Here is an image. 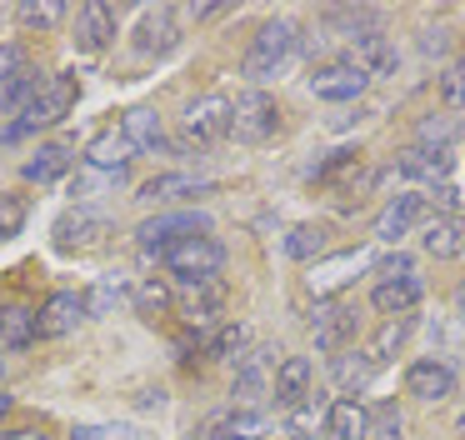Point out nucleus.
Segmentation results:
<instances>
[{"label": "nucleus", "instance_id": "obj_39", "mask_svg": "<svg viewBox=\"0 0 465 440\" xmlns=\"http://www.w3.org/2000/svg\"><path fill=\"white\" fill-rule=\"evenodd\" d=\"M25 75V50L21 45H0V90L11 85V80Z\"/></svg>", "mask_w": 465, "mask_h": 440}, {"label": "nucleus", "instance_id": "obj_45", "mask_svg": "<svg viewBox=\"0 0 465 440\" xmlns=\"http://www.w3.org/2000/svg\"><path fill=\"white\" fill-rule=\"evenodd\" d=\"M11 405H15V400H11V395H0V420L11 415Z\"/></svg>", "mask_w": 465, "mask_h": 440}, {"label": "nucleus", "instance_id": "obj_35", "mask_svg": "<svg viewBox=\"0 0 465 440\" xmlns=\"http://www.w3.org/2000/svg\"><path fill=\"white\" fill-rule=\"evenodd\" d=\"M115 185H125V175L121 170H95V165H85L81 175H75V200H91L95 190H115Z\"/></svg>", "mask_w": 465, "mask_h": 440}, {"label": "nucleus", "instance_id": "obj_47", "mask_svg": "<svg viewBox=\"0 0 465 440\" xmlns=\"http://www.w3.org/2000/svg\"><path fill=\"white\" fill-rule=\"evenodd\" d=\"M255 440H281V435H255Z\"/></svg>", "mask_w": 465, "mask_h": 440}, {"label": "nucleus", "instance_id": "obj_13", "mask_svg": "<svg viewBox=\"0 0 465 440\" xmlns=\"http://www.w3.org/2000/svg\"><path fill=\"white\" fill-rule=\"evenodd\" d=\"M351 60L355 70H361L365 80H385V75H395V65H401V55H395V40L385 35V30H361V35H351Z\"/></svg>", "mask_w": 465, "mask_h": 440}, {"label": "nucleus", "instance_id": "obj_24", "mask_svg": "<svg viewBox=\"0 0 465 440\" xmlns=\"http://www.w3.org/2000/svg\"><path fill=\"white\" fill-rule=\"evenodd\" d=\"M121 130H125V140H131L135 155H151V150L165 145V125H161V115H155L151 105H131L121 115Z\"/></svg>", "mask_w": 465, "mask_h": 440}, {"label": "nucleus", "instance_id": "obj_14", "mask_svg": "<svg viewBox=\"0 0 465 440\" xmlns=\"http://www.w3.org/2000/svg\"><path fill=\"white\" fill-rule=\"evenodd\" d=\"M371 80L351 65V60H325V65L311 70V95L315 100H335V105H351V100L365 95Z\"/></svg>", "mask_w": 465, "mask_h": 440}, {"label": "nucleus", "instance_id": "obj_7", "mask_svg": "<svg viewBox=\"0 0 465 440\" xmlns=\"http://www.w3.org/2000/svg\"><path fill=\"white\" fill-rule=\"evenodd\" d=\"M395 170H401L405 180H420V185H430L440 205H455V200H460V195H455V185H450V170H455V155H450V150L411 145V150H401Z\"/></svg>", "mask_w": 465, "mask_h": 440}, {"label": "nucleus", "instance_id": "obj_17", "mask_svg": "<svg viewBox=\"0 0 465 440\" xmlns=\"http://www.w3.org/2000/svg\"><path fill=\"white\" fill-rule=\"evenodd\" d=\"M81 320H85V295H75V290H55V295H45V305L35 310V335L61 340V335H71Z\"/></svg>", "mask_w": 465, "mask_h": 440}, {"label": "nucleus", "instance_id": "obj_40", "mask_svg": "<svg viewBox=\"0 0 465 440\" xmlns=\"http://www.w3.org/2000/svg\"><path fill=\"white\" fill-rule=\"evenodd\" d=\"M361 265H371V255H365V250H355V255H341V260L331 265V275L311 280V285H315V290H325V285H341V280H345V270H361Z\"/></svg>", "mask_w": 465, "mask_h": 440}, {"label": "nucleus", "instance_id": "obj_38", "mask_svg": "<svg viewBox=\"0 0 465 440\" xmlns=\"http://www.w3.org/2000/svg\"><path fill=\"white\" fill-rule=\"evenodd\" d=\"M450 140H455V120H445V115L420 120V145L425 150H450Z\"/></svg>", "mask_w": 465, "mask_h": 440}, {"label": "nucleus", "instance_id": "obj_20", "mask_svg": "<svg viewBox=\"0 0 465 440\" xmlns=\"http://www.w3.org/2000/svg\"><path fill=\"white\" fill-rule=\"evenodd\" d=\"M405 395L415 400H450L455 395V370L445 365V360H415L411 370H405Z\"/></svg>", "mask_w": 465, "mask_h": 440}, {"label": "nucleus", "instance_id": "obj_32", "mask_svg": "<svg viewBox=\"0 0 465 440\" xmlns=\"http://www.w3.org/2000/svg\"><path fill=\"white\" fill-rule=\"evenodd\" d=\"M325 250V225H295L291 235H285V255L291 260H311Z\"/></svg>", "mask_w": 465, "mask_h": 440}, {"label": "nucleus", "instance_id": "obj_10", "mask_svg": "<svg viewBox=\"0 0 465 440\" xmlns=\"http://www.w3.org/2000/svg\"><path fill=\"white\" fill-rule=\"evenodd\" d=\"M311 330H315V345L341 355V350H351L355 330H361V310H355L351 300H325V305H315Z\"/></svg>", "mask_w": 465, "mask_h": 440}, {"label": "nucleus", "instance_id": "obj_44", "mask_svg": "<svg viewBox=\"0 0 465 440\" xmlns=\"http://www.w3.org/2000/svg\"><path fill=\"white\" fill-rule=\"evenodd\" d=\"M0 440H45L35 425H25V430H0Z\"/></svg>", "mask_w": 465, "mask_h": 440}, {"label": "nucleus", "instance_id": "obj_46", "mask_svg": "<svg viewBox=\"0 0 465 440\" xmlns=\"http://www.w3.org/2000/svg\"><path fill=\"white\" fill-rule=\"evenodd\" d=\"M455 305H460V315H465V280H460V290H455Z\"/></svg>", "mask_w": 465, "mask_h": 440}, {"label": "nucleus", "instance_id": "obj_37", "mask_svg": "<svg viewBox=\"0 0 465 440\" xmlns=\"http://www.w3.org/2000/svg\"><path fill=\"white\" fill-rule=\"evenodd\" d=\"M440 100L450 110H465V55L450 60V65L440 70Z\"/></svg>", "mask_w": 465, "mask_h": 440}, {"label": "nucleus", "instance_id": "obj_21", "mask_svg": "<svg viewBox=\"0 0 465 440\" xmlns=\"http://www.w3.org/2000/svg\"><path fill=\"white\" fill-rule=\"evenodd\" d=\"M311 380H315L311 360H305V355H285L281 365H275L271 400H275V405H285V410H301L305 395H311Z\"/></svg>", "mask_w": 465, "mask_h": 440}, {"label": "nucleus", "instance_id": "obj_16", "mask_svg": "<svg viewBox=\"0 0 465 440\" xmlns=\"http://www.w3.org/2000/svg\"><path fill=\"white\" fill-rule=\"evenodd\" d=\"M420 250L435 260L465 255V215L460 210H430V220L420 225Z\"/></svg>", "mask_w": 465, "mask_h": 440}, {"label": "nucleus", "instance_id": "obj_9", "mask_svg": "<svg viewBox=\"0 0 465 440\" xmlns=\"http://www.w3.org/2000/svg\"><path fill=\"white\" fill-rule=\"evenodd\" d=\"M51 235H55V250H65V255H81V250H95V245H105V235H111V220L101 215V210H91V205H75V210H65L61 220L51 225Z\"/></svg>", "mask_w": 465, "mask_h": 440}, {"label": "nucleus", "instance_id": "obj_28", "mask_svg": "<svg viewBox=\"0 0 465 440\" xmlns=\"http://www.w3.org/2000/svg\"><path fill=\"white\" fill-rule=\"evenodd\" d=\"M25 345H35V310L0 305V355L25 350Z\"/></svg>", "mask_w": 465, "mask_h": 440}, {"label": "nucleus", "instance_id": "obj_12", "mask_svg": "<svg viewBox=\"0 0 465 440\" xmlns=\"http://www.w3.org/2000/svg\"><path fill=\"white\" fill-rule=\"evenodd\" d=\"M425 220H430V200H425L420 190H405V195H395L391 205L375 215V240L395 245V240H405L411 230H420Z\"/></svg>", "mask_w": 465, "mask_h": 440}, {"label": "nucleus", "instance_id": "obj_34", "mask_svg": "<svg viewBox=\"0 0 465 440\" xmlns=\"http://www.w3.org/2000/svg\"><path fill=\"white\" fill-rule=\"evenodd\" d=\"M245 340H251V330H245V325H221L211 335V345H205V355H211V360H235L245 350Z\"/></svg>", "mask_w": 465, "mask_h": 440}, {"label": "nucleus", "instance_id": "obj_15", "mask_svg": "<svg viewBox=\"0 0 465 440\" xmlns=\"http://www.w3.org/2000/svg\"><path fill=\"white\" fill-rule=\"evenodd\" d=\"M211 180L191 175V170H165V175H151L141 190H135V200L141 205H175V200H201L211 195Z\"/></svg>", "mask_w": 465, "mask_h": 440}, {"label": "nucleus", "instance_id": "obj_26", "mask_svg": "<svg viewBox=\"0 0 465 440\" xmlns=\"http://www.w3.org/2000/svg\"><path fill=\"white\" fill-rule=\"evenodd\" d=\"M265 430L261 410H225V415H211L201 425V440H255Z\"/></svg>", "mask_w": 465, "mask_h": 440}, {"label": "nucleus", "instance_id": "obj_43", "mask_svg": "<svg viewBox=\"0 0 465 440\" xmlns=\"http://www.w3.org/2000/svg\"><path fill=\"white\" fill-rule=\"evenodd\" d=\"M71 440H131L125 425H75Z\"/></svg>", "mask_w": 465, "mask_h": 440}, {"label": "nucleus", "instance_id": "obj_8", "mask_svg": "<svg viewBox=\"0 0 465 440\" xmlns=\"http://www.w3.org/2000/svg\"><path fill=\"white\" fill-rule=\"evenodd\" d=\"M175 40H181V10L175 5H145L135 15V30H131L135 55H171Z\"/></svg>", "mask_w": 465, "mask_h": 440}, {"label": "nucleus", "instance_id": "obj_18", "mask_svg": "<svg viewBox=\"0 0 465 440\" xmlns=\"http://www.w3.org/2000/svg\"><path fill=\"white\" fill-rule=\"evenodd\" d=\"M111 40H115V5L85 0V5L75 10V45H81L85 55H101Z\"/></svg>", "mask_w": 465, "mask_h": 440}, {"label": "nucleus", "instance_id": "obj_22", "mask_svg": "<svg viewBox=\"0 0 465 440\" xmlns=\"http://www.w3.org/2000/svg\"><path fill=\"white\" fill-rule=\"evenodd\" d=\"M75 165V150L65 145V140H51V145H35L31 160L21 165V175L31 180V185H55V180H65Z\"/></svg>", "mask_w": 465, "mask_h": 440}, {"label": "nucleus", "instance_id": "obj_31", "mask_svg": "<svg viewBox=\"0 0 465 440\" xmlns=\"http://www.w3.org/2000/svg\"><path fill=\"white\" fill-rule=\"evenodd\" d=\"M65 15H71V10H65L61 0H41V5H15V20H21L25 30H51V25H61Z\"/></svg>", "mask_w": 465, "mask_h": 440}, {"label": "nucleus", "instance_id": "obj_23", "mask_svg": "<svg viewBox=\"0 0 465 440\" xmlns=\"http://www.w3.org/2000/svg\"><path fill=\"white\" fill-rule=\"evenodd\" d=\"M325 440H365L371 435V410L361 405L355 395L335 400V405H325Z\"/></svg>", "mask_w": 465, "mask_h": 440}, {"label": "nucleus", "instance_id": "obj_19", "mask_svg": "<svg viewBox=\"0 0 465 440\" xmlns=\"http://www.w3.org/2000/svg\"><path fill=\"white\" fill-rule=\"evenodd\" d=\"M420 295H425L420 275H415V270H405V275H385L381 285L371 290V305L381 310L385 320H395V315H411V310L420 305Z\"/></svg>", "mask_w": 465, "mask_h": 440}, {"label": "nucleus", "instance_id": "obj_27", "mask_svg": "<svg viewBox=\"0 0 465 440\" xmlns=\"http://www.w3.org/2000/svg\"><path fill=\"white\" fill-rule=\"evenodd\" d=\"M225 310V285L221 280H211V285H191L181 300V320L185 325H215Z\"/></svg>", "mask_w": 465, "mask_h": 440}, {"label": "nucleus", "instance_id": "obj_2", "mask_svg": "<svg viewBox=\"0 0 465 440\" xmlns=\"http://www.w3.org/2000/svg\"><path fill=\"white\" fill-rule=\"evenodd\" d=\"M75 100H81L75 75H45V85L35 90V100L5 125V140H25V135H41V130L61 125V120L75 110Z\"/></svg>", "mask_w": 465, "mask_h": 440}, {"label": "nucleus", "instance_id": "obj_41", "mask_svg": "<svg viewBox=\"0 0 465 440\" xmlns=\"http://www.w3.org/2000/svg\"><path fill=\"white\" fill-rule=\"evenodd\" d=\"M371 435H381V440H401V410L395 405H381L371 415Z\"/></svg>", "mask_w": 465, "mask_h": 440}, {"label": "nucleus", "instance_id": "obj_4", "mask_svg": "<svg viewBox=\"0 0 465 440\" xmlns=\"http://www.w3.org/2000/svg\"><path fill=\"white\" fill-rule=\"evenodd\" d=\"M195 235H211V215L205 210H161V215L135 225V245L145 255H155V250L165 255V250H175L181 240H195Z\"/></svg>", "mask_w": 465, "mask_h": 440}, {"label": "nucleus", "instance_id": "obj_30", "mask_svg": "<svg viewBox=\"0 0 465 440\" xmlns=\"http://www.w3.org/2000/svg\"><path fill=\"white\" fill-rule=\"evenodd\" d=\"M375 380V365L365 360V350H341L335 355V385L341 390H365Z\"/></svg>", "mask_w": 465, "mask_h": 440}, {"label": "nucleus", "instance_id": "obj_33", "mask_svg": "<svg viewBox=\"0 0 465 440\" xmlns=\"http://www.w3.org/2000/svg\"><path fill=\"white\" fill-rule=\"evenodd\" d=\"M25 215H31V200L25 195H11V190H0V240H11L25 230Z\"/></svg>", "mask_w": 465, "mask_h": 440}, {"label": "nucleus", "instance_id": "obj_25", "mask_svg": "<svg viewBox=\"0 0 465 440\" xmlns=\"http://www.w3.org/2000/svg\"><path fill=\"white\" fill-rule=\"evenodd\" d=\"M131 160H135V150H131V140H125V130H101V135L85 145V165H95V170H131Z\"/></svg>", "mask_w": 465, "mask_h": 440}, {"label": "nucleus", "instance_id": "obj_5", "mask_svg": "<svg viewBox=\"0 0 465 440\" xmlns=\"http://www.w3.org/2000/svg\"><path fill=\"white\" fill-rule=\"evenodd\" d=\"M161 260L181 285H211L225 265V245L215 235H195V240H181L175 250H165Z\"/></svg>", "mask_w": 465, "mask_h": 440}, {"label": "nucleus", "instance_id": "obj_11", "mask_svg": "<svg viewBox=\"0 0 465 440\" xmlns=\"http://www.w3.org/2000/svg\"><path fill=\"white\" fill-rule=\"evenodd\" d=\"M271 385H275V360L271 350H245L241 365H235V410H255L261 400H271Z\"/></svg>", "mask_w": 465, "mask_h": 440}, {"label": "nucleus", "instance_id": "obj_36", "mask_svg": "<svg viewBox=\"0 0 465 440\" xmlns=\"http://www.w3.org/2000/svg\"><path fill=\"white\" fill-rule=\"evenodd\" d=\"M165 305H171V285L155 280V275H145L141 285H135V310H141V315H161Z\"/></svg>", "mask_w": 465, "mask_h": 440}, {"label": "nucleus", "instance_id": "obj_1", "mask_svg": "<svg viewBox=\"0 0 465 440\" xmlns=\"http://www.w3.org/2000/svg\"><path fill=\"white\" fill-rule=\"evenodd\" d=\"M295 55H301V30H295L291 20H265V25L251 35V45H245L241 70H245V80L261 85V80L285 75V70L295 65Z\"/></svg>", "mask_w": 465, "mask_h": 440}, {"label": "nucleus", "instance_id": "obj_29", "mask_svg": "<svg viewBox=\"0 0 465 440\" xmlns=\"http://www.w3.org/2000/svg\"><path fill=\"white\" fill-rule=\"evenodd\" d=\"M405 335H411V315H395V320H385V325L375 330V340H371V345H365V360H371V365L381 370L385 360H391L395 350L405 345Z\"/></svg>", "mask_w": 465, "mask_h": 440}, {"label": "nucleus", "instance_id": "obj_49", "mask_svg": "<svg viewBox=\"0 0 465 440\" xmlns=\"http://www.w3.org/2000/svg\"><path fill=\"white\" fill-rule=\"evenodd\" d=\"M460 430H465V410H460Z\"/></svg>", "mask_w": 465, "mask_h": 440}, {"label": "nucleus", "instance_id": "obj_3", "mask_svg": "<svg viewBox=\"0 0 465 440\" xmlns=\"http://www.w3.org/2000/svg\"><path fill=\"white\" fill-rule=\"evenodd\" d=\"M231 135V95H221V90H205V95H195L191 105L181 110V145L185 150H215L221 140Z\"/></svg>", "mask_w": 465, "mask_h": 440}, {"label": "nucleus", "instance_id": "obj_42", "mask_svg": "<svg viewBox=\"0 0 465 440\" xmlns=\"http://www.w3.org/2000/svg\"><path fill=\"white\" fill-rule=\"evenodd\" d=\"M115 300H121V285H111V280H101V285H95L91 295H85V315H105V310H111Z\"/></svg>", "mask_w": 465, "mask_h": 440}, {"label": "nucleus", "instance_id": "obj_48", "mask_svg": "<svg viewBox=\"0 0 465 440\" xmlns=\"http://www.w3.org/2000/svg\"><path fill=\"white\" fill-rule=\"evenodd\" d=\"M0 380H5V360H0Z\"/></svg>", "mask_w": 465, "mask_h": 440}, {"label": "nucleus", "instance_id": "obj_6", "mask_svg": "<svg viewBox=\"0 0 465 440\" xmlns=\"http://www.w3.org/2000/svg\"><path fill=\"white\" fill-rule=\"evenodd\" d=\"M275 130H281V105H275L271 90H241V95L231 100V135L261 145Z\"/></svg>", "mask_w": 465, "mask_h": 440}]
</instances>
